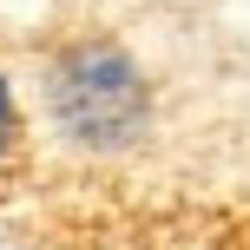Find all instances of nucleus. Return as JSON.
I'll list each match as a JSON object with an SVG mask.
<instances>
[{"instance_id":"nucleus-1","label":"nucleus","mask_w":250,"mask_h":250,"mask_svg":"<svg viewBox=\"0 0 250 250\" xmlns=\"http://www.w3.org/2000/svg\"><path fill=\"white\" fill-rule=\"evenodd\" d=\"M13 145H20V105H13V86L0 73V165L13 158Z\"/></svg>"}]
</instances>
